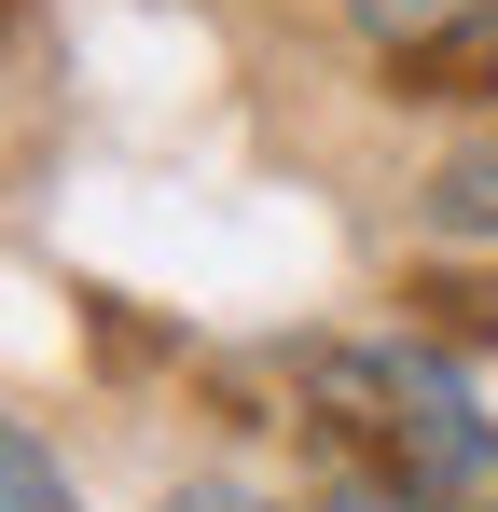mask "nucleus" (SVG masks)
Segmentation results:
<instances>
[{
    "instance_id": "obj_1",
    "label": "nucleus",
    "mask_w": 498,
    "mask_h": 512,
    "mask_svg": "<svg viewBox=\"0 0 498 512\" xmlns=\"http://www.w3.org/2000/svg\"><path fill=\"white\" fill-rule=\"evenodd\" d=\"M305 429H319L332 485L360 512H471L498 416L471 402V374L415 333H332L305 346Z\"/></svg>"
},
{
    "instance_id": "obj_2",
    "label": "nucleus",
    "mask_w": 498,
    "mask_h": 512,
    "mask_svg": "<svg viewBox=\"0 0 498 512\" xmlns=\"http://www.w3.org/2000/svg\"><path fill=\"white\" fill-rule=\"evenodd\" d=\"M429 236H457V250H498V139H457V153L429 167Z\"/></svg>"
},
{
    "instance_id": "obj_3",
    "label": "nucleus",
    "mask_w": 498,
    "mask_h": 512,
    "mask_svg": "<svg viewBox=\"0 0 498 512\" xmlns=\"http://www.w3.org/2000/svg\"><path fill=\"white\" fill-rule=\"evenodd\" d=\"M360 14V42L374 56H429V42H457L471 14H498V0H346Z\"/></svg>"
},
{
    "instance_id": "obj_4",
    "label": "nucleus",
    "mask_w": 498,
    "mask_h": 512,
    "mask_svg": "<svg viewBox=\"0 0 498 512\" xmlns=\"http://www.w3.org/2000/svg\"><path fill=\"white\" fill-rule=\"evenodd\" d=\"M0 512H83L70 471H56V443H42V429H14V416H0Z\"/></svg>"
},
{
    "instance_id": "obj_5",
    "label": "nucleus",
    "mask_w": 498,
    "mask_h": 512,
    "mask_svg": "<svg viewBox=\"0 0 498 512\" xmlns=\"http://www.w3.org/2000/svg\"><path fill=\"white\" fill-rule=\"evenodd\" d=\"M166 512H291V499H277V485H236V471H222V485H180Z\"/></svg>"
},
{
    "instance_id": "obj_6",
    "label": "nucleus",
    "mask_w": 498,
    "mask_h": 512,
    "mask_svg": "<svg viewBox=\"0 0 498 512\" xmlns=\"http://www.w3.org/2000/svg\"><path fill=\"white\" fill-rule=\"evenodd\" d=\"M485 70H498V14H485Z\"/></svg>"
}]
</instances>
